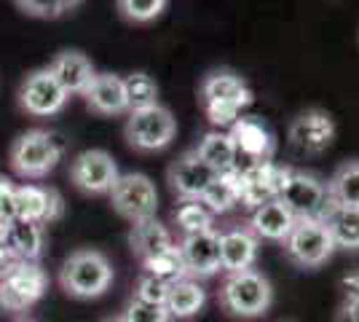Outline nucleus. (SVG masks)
<instances>
[{"label":"nucleus","instance_id":"a211bd4d","mask_svg":"<svg viewBox=\"0 0 359 322\" xmlns=\"http://www.w3.org/2000/svg\"><path fill=\"white\" fill-rule=\"evenodd\" d=\"M48 73L60 81V86L70 94V97L86 92L91 78L97 76V70H94V65H91L89 57H86L83 51H75V48L60 51L54 60L48 62Z\"/></svg>","mask_w":359,"mask_h":322},{"label":"nucleus","instance_id":"0eeeda50","mask_svg":"<svg viewBox=\"0 0 359 322\" xmlns=\"http://www.w3.org/2000/svg\"><path fill=\"white\" fill-rule=\"evenodd\" d=\"M282 250L298 269H319L332 258L335 242L322 220H298L282 242Z\"/></svg>","mask_w":359,"mask_h":322},{"label":"nucleus","instance_id":"ea45409f","mask_svg":"<svg viewBox=\"0 0 359 322\" xmlns=\"http://www.w3.org/2000/svg\"><path fill=\"white\" fill-rule=\"evenodd\" d=\"M110 322H123V320H110Z\"/></svg>","mask_w":359,"mask_h":322},{"label":"nucleus","instance_id":"20e7f679","mask_svg":"<svg viewBox=\"0 0 359 322\" xmlns=\"http://www.w3.org/2000/svg\"><path fill=\"white\" fill-rule=\"evenodd\" d=\"M62 140L46 129H27L11 142L8 148V164L19 177L25 180H41L62 159Z\"/></svg>","mask_w":359,"mask_h":322},{"label":"nucleus","instance_id":"e433bc0d","mask_svg":"<svg viewBox=\"0 0 359 322\" xmlns=\"http://www.w3.org/2000/svg\"><path fill=\"white\" fill-rule=\"evenodd\" d=\"M16 255L14 253H11V250H8V247L3 245V242H0V279H3V276L8 274V271H11V269H14L16 266Z\"/></svg>","mask_w":359,"mask_h":322},{"label":"nucleus","instance_id":"1a4fd4ad","mask_svg":"<svg viewBox=\"0 0 359 322\" xmlns=\"http://www.w3.org/2000/svg\"><path fill=\"white\" fill-rule=\"evenodd\" d=\"M48 288V276L38 261H19L0 279V309L6 311H25L43 298Z\"/></svg>","mask_w":359,"mask_h":322},{"label":"nucleus","instance_id":"412c9836","mask_svg":"<svg viewBox=\"0 0 359 322\" xmlns=\"http://www.w3.org/2000/svg\"><path fill=\"white\" fill-rule=\"evenodd\" d=\"M194 154L207 164L210 169H215L217 175L225 172H233L239 169V154H236V145L228 132L223 129H212L207 135H201L198 145L194 148Z\"/></svg>","mask_w":359,"mask_h":322},{"label":"nucleus","instance_id":"423d86ee","mask_svg":"<svg viewBox=\"0 0 359 322\" xmlns=\"http://www.w3.org/2000/svg\"><path fill=\"white\" fill-rule=\"evenodd\" d=\"M175 135H177V119L161 102L129 110V119L123 123V137L129 142V148H135L140 154L164 151L172 145Z\"/></svg>","mask_w":359,"mask_h":322},{"label":"nucleus","instance_id":"7ed1b4c3","mask_svg":"<svg viewBox=\"0 0 359 322\" xmlns=\"http://www.w3.org/2000/svg\"><path fill=\"white\" fill-rule=\"evenodd\" d=\"M273 304L271 279L257 269H247L239 274H225L220 288V307L239 320L263 317Z\"/></svg>","mask_w":359,"mask_h":322},{"label":"nucleus","instance_id":"9b49d317","mask_svg":"<svg viewBox=\"0 0 359 322\" xmlns=\"http://www.w3.org/2000/svg\"><path fill=\"white\" fill-rule=\"evenodd\" d=\"M338 135L335 119L322 107H306L292 116V121L287 126V140L290 145L303 156H319L325 154L332 140Z\"/></svg>","mask_w":359,"mask_h":322},{"label":"nucleus","instance_id":"9d476101","mask_svg":"<svg viewBox=\"0 0 359 322\" xmlns=\"http://www.w3.org/2000/svg\"><path fill=\"white\" fill-rule=\"evenodd\" d=\"M16 102L27 116L51 119V116H57L67 107L70 94L65 92L60 86V81L48 73V67H41V70H32L30 76L22 81Z\"/></svg>","mask_w":359,"mask_h":322},{"label":"nucleus","instance_id":"473e14b6","mask_svg":"<svg viewBox=\"0 0 359 322\" xmlns=\"http://www.w3.org/2000/svg\"><path fill=\"white\" fill-rule=\"evenodd\" d=\"M166 293H169V282L158 279V276L142 274L137 276V285H135V298L137 301H148V304H166Z\"/></svg>","mask_w":359,"mask_h":322},{"label":"nucleus","instance_id":"6e6552de","mask_svg":"<svg viewBox=\"0 0 359 322\" xmlns=\"http://www.w3.org/2000/svg\"><path fill=\"white\" fill-rule=\"evenodd\" d=\"M107 196H110L113 210H116L121 217H126L129 223H140V220L156 217V210H158V191H156V183L150 180L148 175H142V172L118 175V180L110 188Z\"/></svg>","mask_w":359,"mask_h":322},{"label":"nucleus","instance_id":"4468645a","mask_svg":"<svg viewBox=\"0 0 359 322\" xmlns=\"http://www.w3.org/2000/svg\"><path fill=\"white\" fill-rule=\"evenodd\" d=\"M220 271L225 274H239L247 269H255L257 253H260V239L252 234V229L244 223L228 226L220 231Z\"/></svg>","mask_w":359,"mask_h":322},{"label":"nucleus","instance_id":"f03ea898","mask_svg":"<svg viewBox=\"0 0 359 322\" xmlns=\"http://www.w3.org/2000/svg\"><path fill=\"white\" fill-rule=\"evenodd\" d=\"M60 285L67 295L81 301L100 298L113 285V266L100 250H75L62 263Z\"/></svg>","mask_w":359,"mask_h":322},{"label":"nucleus","instance_id":"ddd939ff","mask_svg":"<svg viewBox=\"0 0 359 322\" xmlns=\"http://www.w3.org/2000/svg\"><path fill=\"white\" fill-rule=\"evenodd\" d=\"M220 231L204 229L196 234H185L177 242L185 274L191 279H210L220 271Z\"/></svg>","mask_w":359,"mask_h":322},{"label":"nucleus","instance_id":"f8f14e48","mask_svg":"<svg viewBox=\"0 0 359 322\" xmlns=\"http://www.w3.org/2000/svg\"><path fill=\"white\" fill-rule=\"evenodd\" d=\"M118 164L116 159L102 151V148H91L73 159L70 164V183L89 196H102L110 194V188L118 180Z\"/></svg>","mask_w":359,"mask_h":322},{"label":"nucleus","instance_id":"cd10ccee","mask_svg":"<svg viewBox=\"0 0 359 322\" xmlns=\"http://www.w3.org/2000/svg\"><path fill=\"white\" fill-rule=\"evenodd\" d=\"M123 92H126V105H129V110L158 105V83H156V78L142 73V70L123 76Z\"/></svg>","mask_w":359,"mask_h":322},{"label":"nucleus","instance_id":"a878e982","mask_svg":"<svg viewBox=\"0 0 359 322\" xmlns=\"http://www.w3.org/2000/svg\"><path fill=\"white\" fill-rule=\"evenodd\" d=\"M325 185H327V196L332 204L359 210V159L344 161Z\"/></svg>","mask_w":359,"mask_h":322},{"label":"nucleus","instance_id":"7c9ffc66","mask_svg":"<svg viewBox=\"0 0 359 322\" xmlns=\"http://www.w3.org/2000/svg\"><path fill=\"white\" fill-rule=\"evenodd\" d=\"M116 6L129 25H150L164 14L169 0H116Z\"/></svg>","mask_w":359,"mask_h":322},{"label":"nucleus","instance_id":"b1692460","mask_svg":"<svg viewBox=\"0 0 359 322\" xmlns=\"http://www.w3.org/2000/svg\"><path fill=\"white\" fill-rule=\"evenodd\" d=\"M3 245L14 253L16 261H38L43 255L46 231L43 226L30 220H11Z\"/></svg>","mask_w":359,"mask_h":322},{"label":"nucleus","instance_id":"393cba45","mask_svg":"<svg viewBox=\"0 0 359 322\" xmlns=\"http://www.w3.org/2000/svg\"><path fill=\"white\" fill-rule=\"evenodd\" d=\"M325 226H327L330 236L335 242V250L344 247V250H359V210L354 207H341V204H332L330 201L325 215L319 217Z\"/></svg>","mask_w":359,"mask_h":322},{"label":"nucleus","instance_id":"c756f323","mask_svg":"<svg viewBox=\"0 0 359 322\" xmlns=\"http://www.w3.org/2000/svg\"><path fill=\"white\" fill-rule=\"evenodd\" d=\"M142 271H148V274L158 276V279H164V282H177V279H185V263H182V255H180V247H169L164 253H158V255H153L148 261H142Z\"/></svg>","mask_w":359,"mask_h":322},{"label":"nucleus","instance_id":"6ab92c4d","mask_svg":"<svg viewBox=\"0 0 359 322\" xmlns=\"http://www.w3.org/2000/svg\"><path fill=\"white\" fill-rule=\"evenodd\" d=\"M81 97L86 100L89 110H94L97 116H121V113H129L126 92H123V78L116 76V73H97Z\"/></svg>","mask_w":359,"mask_h":322},{"label":"nucleus","instance_id":"c85d7f7f","mask_svg":"<svg viewBox=\"0 0 359 322\" xmlns=\"http://www.w3.org/2000/svg\"><path fill=\"white\" fill-rule=\"evenodd\" d=\"M172 217H175V226L180 229L182 236H185V234H196V231H204V229H215V215H212L198 199L180 201Z\"/></svg>","mask_w":359,"mask_h":322},{"label":"nucleus","instance_id":"2eb2a0df","mask_svg":"<svg viewBox=\"0 0 359 322\" xmlns=\"http://www.w3.org/2000/svg\"><path fill=\"white\" fill-rule=\"evenodd\" d=\"M65 213V201L60 191L46 185H16V220H30L38 226H48L60 220Z\"/></svg>","mask_w":359,"mask_h":322},{"label":"nucleus","instance_id":"72a5a7b5","mask_svg":"<svg viewBox=\"0 0 359 322\" xmlns=\"http://www.w3.org/2000/svg\"><path fill=\"white\" fill-rule=\"evenodd\" d=\"M14 3L19 11H25L27 16H35V19H57L60 16L54 0H14Z\"/></svg>","mask_w":359,"mask_h":322},{"label":"nucleus","instance_id":"39448f33","mask_svg":"<svg viewBox=\"0 0 359 322\" xmlns=\"http://www.w3.org/2000/svg\"><path fill=\"white\" fill-rule=\"evenodd\" d=\"M276 199L282 201L298 220H319L330 204L327 185L311 172L292 167L279 169Z\"/></svg>","mask_w":359,"mask_h":322},{"label":"nucleus","instance_id":"aec40b11","mask_svg":"<svg viewBox=\"0 0 359 322\" xmlns=\"http://www.w3.org/2000/svg\"><path fill=\"white\" fill-rule=\"evenodd\" d=\"M298 223V217L287 210L279 199H269L266 204H260L257 210H252L247 226L252 229V234L263 242H285L287 234L292 231V226Z\"/></svg>","mask_w":359,"mask_h":322},{"label":"nucleus","instance_id":"4c0bfd02","mask_svg":"<svg viewBox=\"0 0 359 322\" xmlns=\"http://www.w3.org/2000/svg\"><path fill=\"white\" fill-rule=\"evenodd\" d=\"M83 0H54V6H57V11L62 14H70V11H75L78 6H81Z\"/></svg>","mask_w":359,"mask_h":322},{"label":"nucleus","instance_id":"bb28decb","mask_svg":"<svg viewBox=\"0 0 359 322\" xmlns=\"http://www.w3.org/2000/svg\"><path fill=\"white\" fill-rule=\"evenodd\" d=\"M201 204L210 210L212 215H225L231 213L239 204V169L217 175L210 183V188L201 194Z\"/></svg>","mask_w":359,"mask_h":322},{"label":"nucleus","instance_id":"58836bf2","mask_svg":"<svg viewBox=\"0 0 359 322\" xmlns=\"http://www.w3.org/2000/svg\"><path fill=\"white\" fill-rule=\"evenodd\" d=\"M8 223H11V220H3V217H0V242H6V234H8Z\"/></svg>","mask_w":359,"mask_h":322},{"label":"nucleus","instance_id":"f3484780","mask_svg":"<svg viewBox=\"0 0 359 322\" xmlns=\"http://www.w3.org/2000/svg\"><path fill=\"white\" fill-rule=\"evenodd\" d=\"M215 177H217V172L207 167L194 151H185L169 167V188L180 201L201 199V194L210 188Z\"/></svg>","mask_w":359,"mask_h":322},{"label":"nucleus","instance_id":"2f4dec72","mask_svg":"<svg viewBox=\"0 0 359 322\" xmlns=\"http://www.w3.org/2000/svg\"><path fill=\"white\" fill-rule=\"evenodd\" d=\"M121 320L123 322H172V314H169V309H166L164 304H148V301L132 298Z\"/></svg>","mask_w":359,"mask_h":322},{"label":"nucleus","instance_id":"c9c22d12","mask_svg":"<svg viewBox=\"0 0 359 322\" xmlns=\"http://www.w3.org/2000/svg\"><path fill=\"white\" fill-rule=\"evenodd\" d=\"M338 322H359V293H346V301L338 311Z\"/></svg>","mask_w":359,"mask_h":322},{"label":"nucleus","instance_id":"dca6fc26","mask_svg":"<svg viewBox=\"0 0 359 322\" xmlns=\"http://www.w3.org/2000/svg\"><path fill=\"white\" fill-rule=\"evenodd\" d=\"M228 135L236 145V154L250 159V164L255 161H271V156L276 151V137L269 129V123L257 116H239L236 123L228 129Z\"/></svg>","mask_w":359,"mask_h":322},{"label":"nucleus","instance_id":"f257e3e1","mask_svg":"<svg viewBox=\"0 0 359 322\" xmlns=\"http://www.w3.org/2000/svg\"><path fill=\"white\" fill-rule=\"evenodd\" d=\"M198 102L215 129H231L244 107L252 105L250 83L233 70H210L198 83Z\"/></svg>","mask_w":359,"mask_h":322},{"label":"nucleus","instance_id":"4be33fe9","mask_svg":"<svg viewBox=\"0 0 359 322\" xmlns=\"http://www.w3.org/2000/svg\"><path fill=\"white\" fill-rule=\"evenodd\" d=\"M177 242L172 239V231L166 229L161 220L156 217H148V220H140V223H132V231H129V247L140 261H148L153 255L164 253L169 247H175Z\"/></svg>","mask_w":359,"mask_h":322},{"label":"nucleus","instance_id":"f704fd0d","mask_svg":"<svg viewBox=\"0 0 359 322\" xmlns=\"http://www.w3.org/2000/svg\"><path fill=\"white\" fill-rule=\"evenodd\" d=\"M0 217L16 220V185L0 175Z\"/></svg>","mask_w":359,"mask_h":322},{"label":"nucleus","instance_id":"5701e85b","mask_svg":"<svg viewBox=\"0 0 359 322\" xmlns=\"http://www.w3.org/2000/svg\"><path fill=\"white\" fill-rule=\"evenodd\" d=\"M204 304H207V290L201 288V282L185 276V279H177V282L169 285L164 307L169 309L172 320L175 317L177 320H191L204 309Z\"/></svg>","mask_w":359,"mask_h":322}]
</instances>
